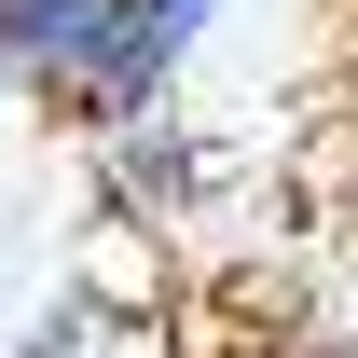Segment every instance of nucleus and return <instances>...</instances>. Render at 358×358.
Returning <instances> with one entry per match:
<instances>
[{
  "instance_id": "1",
  "label": "nucleus",
  "mask_w": 358,
  "mask_h": 358,
  "mask_svg": "<svg viewBox=\"0 0 358 358\" xmlns=\"http://www.w3.org/2000/svg\"><path fill=\"white\" fill-rule=\"evenodd\" d=\"M110 14L124 0H0V96L14 110H55V124H96Z\"/></svg>"
},
{
  "instance_id": "2",
  "label": "nucleus",
  "mask_w": 358,
  "mask_h": 358,
  "mask_svg": "<svg viewBox=\"0 0 358 358\" xmlns=\"http://www.w3.org/2000/svg\"><path fill=\"white\" fill-rule=\"evenodd\" d=\"M83 152H96V207L110 221H193V193H207V138L179 124V110L83 124Z\"/></svg>"
},
{
  "instance_id": "3",
  "label": "nucleus",
  "mask_w": 358,
  "mask_h": 358,
  "mask_svg": "<svg viewBox=\"0 0 358 358\" xmlns=\"http://www.w3.org/2000/svg\"><path fill=\"white\" fill-rule=\"evenodd\" d=\"M221 28V0H124L110 14V83H96V124L124 110H166V83L193 69V42Z\"/></svg>"
}]
</instances>
